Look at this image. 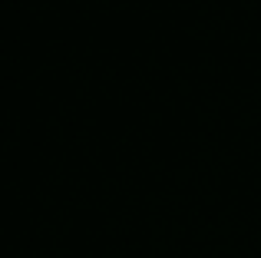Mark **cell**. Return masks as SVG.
<instances>
[]
</instances>
